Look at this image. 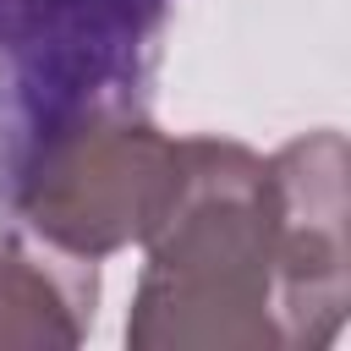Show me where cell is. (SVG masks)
<instances>
[{
	"instance_id": "obj_1",
	"label": "cell",
	"mask_w": 351,
	"mask_h": 351,
	"mask_svg": "<svg viewBox=\"0 0 351 351\" xmlns=\"http://www.w3.org/2000/svg\"><path fill=\"white\" fill-rule=\"evenodd\" d=\"M132 351H318L346 324V137L307 132L274 159L181 137V176L143 236Z\"/></svg>"
},
{
	"instance_id": "obj_2",
	"label": "cell",
	"mask_w": 351,
	"mask_h": 351,
	"mask_svg": "<svg viewBox=\"0 0 351 351\" xmlns=\"http://www.w3.org/2000/svg\"><path fill=\"white\" fill-rule=\"evenodd\" d=\"M170 0H0V203L27 159L110 110H148Z\"/></svg>"
},
{
	"instance_id": "obj_3",
	"label": "cell",
	"mask_w": 351,
	"mask_h": 351,
	"mask_svg": "<svg viewBox=\"0 0 351 351\" xmlns=\"http://www.w3.org/2000/svg\"><path fill=\"white\" fill-rule=\"evenodd\" d=\"M176 176L181 137H165L148 110H110L49 137L27 159L0 203V225L99 263L154 230Z\"/></svg>"
},
{
	"instance_id": "obj_4",
	"label": "cell",
	"mask_w": 351,
	"mask_h": 351,
	"mask_svg": "<svg viewBox=\"0 0 351 351\" xmlns=\"http://www.w3.org/2000/svg\"><path fill=\"white\" fill-rule=\"evenodd\" d=\"M99 313V263L0 225V351L82 346Z\"/></svg>"
}]
</instances>
